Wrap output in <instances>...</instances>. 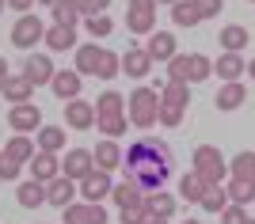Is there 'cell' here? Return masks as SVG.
Listing matches in <instances>:
<instances>
[{"instance_id": "cell-1", "label": "cell", "mask_w": 255, "mask_h": 224, "mask_svg": "<svg viewBox=\"0 0 255 224\" xmlns=\"http://www.w3.org/2000/svg\"><path fill=\"white\" fill-rule=\"evenodd\" d=\"M76 73L80 76H99V80H111V76L122 73V57L103 50V46L88 42V46H76Z\"/></svg>"}, {"instance_id": "cell-2", "label": "cell", "mask_w": 255, "mask_h": 224, "mask_svg": "<svg viewBox=\"0 0 255 224\" xmlns=\"http://www.w3.org/2000/svg\"><path fill=\"white\" fill-rule=\"evenodd\" d=\"M137 167H160V171H171V156H168V145L156 137H141L137 145L126 149V171H137Z\"/></svg>"}, {"instance_id": "cell-3", "label": "cell", "mask_w": 255, "mask_h": 224, "mask_svg": "<svg viewBox=\"0 0 255 224\" xmlns=\"http://www.w3.org/2000/svg\"><path fill=\"white\" fill-rule=\"evenodd\" d=\"M160 107H164V99H160V87H137L133 95H129V122L137 129H149L160 122Z\"/></svg>"}, {"instance_id": "cell-4", "label": "cell", "mask_w": 255, "mask_h": 224, "mask_svg": "<svg viewBox=\"0 0 255 224\" xmlns=\"http://www.w3.org/2000/svg\"><path fill=\"white\" fill-rule=\"evenodd\" d=\"M213 73V61L202 54H175L168 61V80H183V84H202L210 80Z\"/></svg>"}, {"instance_id": "cell-5", "label": "cell", "mask_w": 255, "mask_h": 224, "mask_svg": "<svg viewBox=\"0 0 255 224\" xmlns=\"http://www.w3.org/2000/svg\"><path fill=\"white\" fill-rule=\"evenodd\" d=\"M96 126L103 129L107 137L126 133V114H122V95L118 91H103L96 99Z\"/></svg>"}, {"instance_id": "cell-6", "label": "cell", "mask_w": 255, "mask_h": 224, "mask_svg": "<svg viewBox=\"0 0 255 224\" xmlns=\"http://www.w3.org/2000/svg\"><path fill=\"white\" fill-rule=\"evenodd\" d=\"M191 171H198L210 186H217V182H225V175H229V163H225V156L213 145H198L194 149V167Z\"/></svg>"}, {"instance_id": "cell-7", "label": "cell", "mask_w": 255, "mask_h": 224, "mask_svg": "<svg viewBox=\"0 0 255 224\" xmlns=\"http://www.w3.org/2000/svg\"><path fill=\"white\" fill-rule=\"evenodd\" d=\"M126 27L133 34H152L156 31V0H129Z\"/></svg>"}, {"instance_id": "cell-8", "label": "cell", "mask_w": 255, "mask_h": 224, "mask_svg": "<svg viewBox=\"0 0 255 224\" xmlns=\"http://www.w3.org/2000/svg\"><path fill=\"white\" fill-rule=\"evenodd\" d=\"M96 171V156H92V149H69L61 160V175L73 182H84L88 175Z\"/></svg>"}, {"instance_id": "cell-9", "label": "cell", "mask_w": 255, "mask_h": 224, "mask_svg": "<svg viewBox=\"0 0 255 224\" xmlns=\"http://www.w3.org/2000/svg\"><path fill=\"white\" fill-rule=\"evenodd\" d=\"M11 42L19 46V50H31L34 42H46V27L38 15H19L15 27H11Z\"/></svg>"}, {"instance_id": "cell-10", "label": "cell", "mask_w": 255, "mask_h": 224, "mask_svg": "<svg viewBox=\"0 0 255 224\" xmlns=\"http://www.w3.org/2000/svg\"><path fill=\"white\" fill-rule=\"evenodd\" d=\"M80 194H84V202H103V198H111V194H115V182H111V175H107V171H92V175H88L84 182H80Z\"/></svg>"}, {"instance_id": "cell-11", "label": "cell", "mask_w": 255, "mask_h": 224, "mask_svg": "<svg viewBox=\"0 0 255 224\" xmlns=\"http://www.w3.org/2000/svg\"><path fill=\"white\" fill-rule=\"evenodd\" d=\"M38 122H42V110L34 107V103H19V107H11V114H8V126L15 129V133H23V137H27L31 129H42Z\"/></svg>"}, {"instance_id": "cell-12", "label": "cell", "mask_w": 255, "mask_h": 224, "mask_svg": "<svg viewBox=\"0 0 255 224\" xmlns=\"http://www.w3.org/2000/svg\"><path fill=\"white\" fill-rule=\"evenodd\" d=\"M23 76L38 87V84H50L53 76H57V69H53V61H50L46 54H31L27 61H23Z\"/></svg>"}, {"instance_id": "cell-13", "label": "cell", "mask_w": 255, "mask_h": 224, "mask_svg": "<svg viewBox=\"0 0 255 224\" xmlns=\"http://www.w3.org/2000/svg\"><path fill=\"white\" fill-rule=\"evenodd\" d=\"M65 224H107V213L96 202H80L65 209Z\"/></svg>"}, {"instance_id": "cell-14", "label": "cell", "mask_w": 255, "mask_h": 224, "mask_svg": "<svg viewBox=\"0 0 255 224\" xmlns=\"http://www.w3.org/2000/svg\"><path fill=\"white\" fill-rule=\"evenodd\" d=\"M73 194H76V182L65 179V175H57L53 182H46V202L57 205V209H69V205H73Z\"/></svg>"}, {"instance_id": "cell-15", "label": "cell", "mask_w": 255, "mask_h": 224, "mask_svg": "<svg viewBox=\"0 0 255 224\" xmlns=\"http://www.w3.org/2000/svg\"><path fill=\"white\" fill-rule=\"evenodd\" d=\"M92 156H96V167H99V171H107V175H111V171H115L118 163H126L122 149H118V145H115L111 137H107V141H99L96 149H92Z\"/></svg>"}, {"instance_id": "cell-16", "label": "cell", "mask_w": 255, "mask_h": 224, "mask_svg": "<svg viewBox=\"0 0 255 224\" xmlns=\"http://www.w3.org/2000/svg\"><path fill=\"white\" fill-rule=\"evenodd\" d=\"M145 50H149L152 61H171V57H175V34L171 31H152Z\"/></svg>"}, {"instance_id": "cell-17", "label": "cell", "mask_w": 255, "mask_h": 224, "mask_svg": "<svg viewBox=\"0 0 255 224\" xmlns=\"http://www.w3.org/2000/svg\"><path fill=\"white\" fill-rule=\"evenodd\" d=\"M50 87H53V95H57V99L73 103V99L80 95V73H76V69H65V73H57L50 80Z\"/></svg>"}, {"instance_id": "cell-18", "label": "cell", "mask_w": 255, "mask_h": 224, "mask_svg": "<svg viewBox=\"0 0 255 224\" xmlns=\"http://www.w3.org/2000/svg\"><path fill=\"white\" fill-rule=\"evenodd\" d=\"M65 122H69L73 129H92L96 126V107L84 103V99H73V103L65 107Z\"/></svg>"}, {"instance_id": "cell-19", "label": "cell", "mask_w": 255, "mask_h": 224, "mask_svg": "<svg viewBox=\"0 0 255 224\" xmlns=\"http://www.w3.org/2000/svg\"><path fill=\"white\" fill-rule=\"evenodd\" d=\"M111 198L118 202V209H133V205H145V198H149V194H145L137 182L126 175V182H115V194H111Z\"/></svg>"}, {"instance_id": "cell-20", "label": "cell", "mask_w": 255, "mask_h": 224, "mask_svg": "<svg viewBox=\"0 0 255 224\" xmlns=\"http://www.w3.org/2000/svg\"><path fill=\"white\" fill-rule=\"evenodd\" d=\"M244 99H248V87L236 80V84H221V91L213 95V107H217V110H240V107H244Z\"/></svg>"}, {"instance_id": "cell-21", "label": "cell", "mask_w": 255, "mask_h": 224, "mask_svg": "<svg viewBox=\"0 0 255 224\" xmlns=\"http://www.w3.org/2000/svg\"><path fill=\"white\" fill-rule=\"evenodd\" d=\"M213 69H217V76H221L225 84H236V80L248 73V61L240 54H221L217 61H213Z\"/></svg>"}, {"instance_id": "cell-22", "label": "cell", "mask_w": 255, "mask_h": 224, "mask_svg": "<svg viewBox=\"0 0 255 224\" xmlns=\"http://www.w3.org/2000/svg\"><path fill=\"white\" fill-rule=\"evenodd\" d=\"M57 171H61L57 152H38V156L31 160V179H38V182H53V179H57Z\"/></svg>"}, {"instance_id": "cell-23", "label": "cell", "mask_w": 255, "mask_h": 224, "mask_svg": "<svg viewBox=\"0 0 255 224\" xmlns=\"http://www.w3.org/2000/svg\"><path fill=\"white\" fill-rule=\"evenodd\" d=\"M31 91H34V84L19 73V76H11L8 84H4V91H0V95L8 99L11 107H19V103H31Z\"/></svg>"}, {"instance_id": "cell-24", "label": "cell", "mask_w": 255, "mask_h": 224, "mask_svg": "<svg viewBox=\"0 0 255 224\" xmlns=\"http://www.w3.org/2000/svg\"><path fill=\"white\" fill-rule=\"evenodd\" d=\"M229 179H240V182H252L255 186V152H236L233 163H229Z\"/></svg>"}, {"instance_id": "cell-25", "label": "cell", "mask_w": 255, "mask_h": 224, "mask_svg": "<svg viewBox=\"0 0 255 224\" xmlns=\"http://www.w3.org/2000/svg\"><path fill=\"white\" fill-rule=\"evenodd\" d=\"M15 198H19V205H23V209H38V205L46 202V182H38V179H27V182H19Z\"/></svg>"}, {"instance_id": "cell-26", "label": "cell", "mask_w": 255, "mask_h": 224, "mask_svg": "<svg viewBox=\"0 0 255 224\" xmlns=\"http://www.w3.org/2000/svg\"><path fill=\"white\" fill-rule=\"evenodd\" d=\"M122 69H126V76H145L152 69V57L145 46H133V50H126V57H122Z\"/></svg>"}, {"instance_id": "cell-27", "label": "cell", "mask_w": 255, "mask_h": 224, "mask_svg": "<svg viewBox=\"0 0 255 224\" xmlns=\"http://www.w3.org/2000/svg\"><path fill=\"white\" fill-rule=\"evenodd\" d=\"M126 175L137 182L145 194H156V190H160V182L168 179V171H160V167H137V171H126Z\"/></svg>"}, {"instance_id": "cell-28", "label": "cell", "mask_w": 255, "mask_h": 224, "mask_svg": "<svg viewBox=\"0 0 255 224\" xmlns=\"http://www.w3.org/2000/svg\"><path fill=\"white\" fill-rule=\"evenodd\" d=\"M206 190H210V182H206L202 175H198V171L183 175V182H179V198H187V202H198V205H202Z\"/></svg>"}, {"instance_id": "cell-29", "label": "cell", "mask_w": 255, "mask_h": 224, "mask_svg": "<svg viewBox=\"0 0 255 224\" xmlns=\"http://www.w3.org/2000/svg\"><path fill=\"white\" fill-rule=\"evenodd\" d=\"M46 46H50V50H73L76 46V27H61V23L46 27Z\"/></svg>"}, {"instance_id": "cell-30", "label": "cell", "mask_w": 255, "mask_h": 224, "mask_svg": "<svg viewBox=\"0 0 255 224\" xmlns=\"http://www.w3.org/2000/svg\"><path fill=\"white\" fill-rule=\"evenodd\" d=\"M4 152H8L11 160H19V163H31L34 156H38V149H34V141L31 137H23V133H15V137L4 145Z\"/></svg>"}, {"instance_id": "cell-31", "label": "cell", "mask_w": 255, "mask_h": 224, "mask_svg": "<svg viewBox=\"0 0 255 224\" xmlns=\"http://www.w3.org/2000/svg\"><path fill=\"white\" fill-rule=\"evenodd\" d=\"M248 38H252V34H248V27H240V23H229V27L221 31V46H225V54H240V50L248 46Z\"/></svg>"}, {"instance_id": "cell-32", "label": "cell", "mask_w": 255, "mask_h": 224, "mask_svg": "<svg viewBox=\"0 0 255 224\" xmlns=\"http://www.w3.org/2000/svg\"><path fill=\"white\" fill-rule=\"evenodd\" d=\"M149 213H152V221H171V213H175V198L164 194V190L149 194Z\"/></svg>"}, {"instance_id": "cell-33", "label": "cell", "mask_w": 255, "mask_h": 224, "mask_svg": "<svg viewBox=\"0 0 255 224\" xmlns=\"http://www.w3.org/2000/svg\"><path fill=\"white\" fill-rule=\"evenodd\" d=\"M65 149V129L61 126H42L38 129V152H61Z\"/></svg>"}, {"instance_id": "cell-34", "label": "cell", "mask_w": 255, "mask_h": 224, "mask_svg": "<svg viewBox=\"0 0 255 224\" xmlns=\"http://www.w3.org/2000/svg\"><path fill=\"white\" fill-rule=\"evenodd\" d=\"M171 23H175V27H194V23H202V15H198V8H194V0L171 4Z\"/></svg>"}, {"instance_id": "cell-35", "label": "cell", "mask_w": 255, "mask_h": 224, "mask_svg": "<svg viewBox=\"0 0 255 224\" xmlns=\"http://www.w3.org/2000/svg\"><path fill=\"white\" fill-rule=\"evenodd\" d=\"M160 99H164L168 107H183V110H187L191 91H187V84H183V80H168V84H164V91H160Z\"/></svg>"}, {"instance_id": "cell-36", "label": "cell", "mask_w": 255, "mask_h": 224, "mask_svg": "<svg viewBox=\"0 0 255 224\" xmlns=\"http://www.w3.org/2000/svg\"><path fill=\"white\" fill-rule=\"evenodd\" d=\"M76 19H80L76 0H57V4H53V23H61V27H76Z\"/></svg>"}, {"instance_id": "cell-37", "label": "cell", "mask_w": 255, "mask_h": 224, "mask_svg": "<svg viewBox=\"0 0 255 224\" xmlns=\"http://www.w3.org/2000/svg\"><path fill=\"white\" fill-rule=\"evenodd\" d=\"M229 194H225V186H210V190H206V198H202V209L206 213H225V209H229Z\"/></svg>"}, {"instance_id": "cell-38", "label": "cell", "mask_w": 255, "mask_h": 224, "mask_svg": "<svg viewBox=\"0 0 255 224\" xmlns=\"http://www.w3.org/2000/svg\"><path fill=\"white\" fill-rule=\"evenodd\" d=\"M225 194H229V202H233V205H248L255 198V186H252V182H240V179H229Z\"/></svg>"}, {"instance_id": "cell-39", "label": "cell", "mask_w": 255, "mask_h": 224, "mask_svg": "<svg viewBox=\"0 0 255 224\" xmlns=\"http://www.w3.org/2000/svg\"><path fill=\"white\" fill-rule=\"evenodd\" d=\"M152 213H149V198L145 205H133V209H122V224H149Z\"/></svg>"}, {"instance_id": "cell-40", "label": "cell", "mask_w": 255, "mask_h": 224, "mask_svg": "<svg viewBox=\"0 0 255 224\" xmlns=\"http://www.w3.org/2000/svg\"><path fill=\"white\" fill-rule=\"evenodd\" d=\"M107 4H111V0H76V8H80V15H84V19L107 15Z\"/></svg>"}, {"instance_id": "cell-41", "label": "cell", "mask_w": 255, "mask_h": 224, "mask_svg": "<svg viewBox=\"0 0 255 224\" xmlns=\"http://www.w3.org/2000/svg\"><path fill=\"white\" fill-rule=\"evenodd\" d=\"M19 171H23V163L19 160H11V156H8V152H4V149H0V179H19Z\"/></svg>"}, {"instance_id": "cell-42", "label": "cell", "mask_w": 255, "mask_h": 224, "mask_svg": "<svg viewBox=\"0 0 255 224\" xmlns=\"http://www.w3.org/2000/svg\"><path fill=\"white\" fill-rule=\"evenodd\" d=\"M252 217H248V205H229L221 213V224H248Z\"/></svg>"}, {"instance_id": "cell-43", "label": "cell", "mask_w": 255, "mask_h": 224, "mask_svg": "<svg viewBox=\"0 0 255 224\" xmlns=\"http://www.w3.org/2000/svg\"><path fill=\"white\" fill-rule=\"evenodd\" d=\"M194 8H198V15H202V19H213V15L225 8V0H194Z\"/></svg>"}, {"instance_id": "cell-44", "label": "cell", "mask_w": 255, "mask_h": 224, "mask_svg": "<svg viewBox=\"0 0 255 224\" xmlns=\"http://www.w3.org/2000/svg\"><path fill=\"white\" fill-rule=\"evenodd\" d=\"M88 31H92V38H103V34H111L115 27H111L107 15H96V19H88Z\"/></svg>"}, {"instance_id": "cell-45", "label": "cell", "mask_w": 255, "mask_h": 224, "mask_svg": "<svg viewBox=\"0 0 255 224\" xmlns=\"http://www.w3.org/2000/svg\"><path fill=\"white\" fill-rule=\"evenodd\" d=\"M160 122H164V126H179L183 122V107H168V103H164V107H160Z\"/></svg>"}, {"instance_id": "cell-46", "label": "cell", "mask_w": 255, "mask_h": 224, "mask_svg": "<svg viewBox=\"0 0 255 224\" xmlns=\"http://www.w3.org/2000/svg\"><path fill=\"white\" fill-rule=\"evenodd\" d=\"M8 80H11V69H8V61L0 57V91H4V84H8Z\"/></svg>"}, {"instance_id": "cell-47", "label": "cell", "mask_w": 255, "mask_h": 224, "mask_svg": "<svg viewBox=\"0 0 255 224\" xmlns=\"http://www.w3.org/2000/svg\"><path fill=\"white\" fill-rule=\"evenodd\" d=\"M8 4H11V8H19V11H27V8L34 4V0H8Z\"/></svg>"}, {"instance_id": "cell-48", "label": "cell", "mask_w": 255, "mask_h": 224, "mask_svg": "<svg viewBox=\"0 0 255 224\" xmlns=\"http://www.w3.org/2000/svg\"><path fill=\"white\" fill-rule=\"evenodd\" d=\"M248 76H252V80H255V61H248Z\"/></svg>"}, {"instance_id": "cell-49", "label": "cell", "mask_w": 255, "mask_h": 224, "mask_svg": "<svg viewBox=\"0 0 255 224\" xmlns=\"http://www.w3.org/2000/svg\"><path fill=\"white\" fill-rule=\"evenodd\" d=\"M183 224H202V221H194V217H191V221H183Z\"/></svg>"}, {"instance_id": "cell-50", "label": "cell", "mask_w": 255, "mask_h": 224, "mask_svg": "<svg viewBox=\"0 0 255 224\" xmlns=\"http://www.w3.org/2000/svg\"><path fill=\"white\" fill-rule=\"evenodd\" d=\"M42 4H50V8H53V4H57V0H42Z\"/></svg>"}, {"instance_id": "cell-51", "label": "cell", "mask_w": 255, "mask_h": 224, "mask_svg": "<svg viewBox=\"0 0 255 224\" xmlns=\"http://www.w3.org/2000/svg\"><path fill=\"white\" fill-rule=\"evenodd\" d=\"M149 224H168V221H149Z\"/></svg>"}, {"instance_id": "cell-52", "label": "cell", "mask_w": 255, "mask_h": 224, "mask_svg": "<svg viewBox=\"0 0 255 224\" xmlns=\"http://www.w3.org/2000/svg\"><path fill=\"white\" fill-rule=\"evenodd\" d=\"M164 4H179V0H164Z\"/></svg>"}, {"instance_id": "cell-53", "label": "cell", "mask_w": 255, "mask_h": 224, "mask_svg": "<svg viewBox=\"0 0 255 224\" xmlns=\"http://www.w3.org/2000/svg\"><path fill=\"white\" fill-rule=\"evenodd\" d=\"M4 4H8V0H0V11H4Z\"/></svg>"}, {"instance_id": "cell-54", "label": "cell", "mask_w": 255, "mask_h": 224, "mask_svg": "<svg viewBox=\"0 0 255 224\" xmlns=\"http://www.w3.org/2000/svg\"><path fill=\"white\" fill-rule=\"evenodd\" d=\"M248 224H255V221H248Z\"/></svg>"}]
</instances>
